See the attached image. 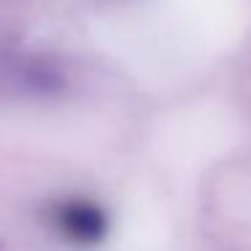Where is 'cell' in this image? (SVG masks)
Returning a JSON list of instances; mask_svg holds the SVG:
<instances>
[{
	"instance_id": "1",
	"label": "cell",
	"mask_w": 251,
	"mask_h": 251,
	"mask_svg": "<svg viewBox=\"0 0 251 251\" xmlns=\"http://www.w3.org/2000/svg\"><path fill=\"white\" fill-rule=\"evenodd\" d=\"M54 224L68 243L81 246V249L103 243L108 235V213L103 211V205L87 197H73L57 205Z\"/></svg>"
}]
</instances>
